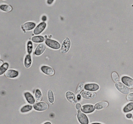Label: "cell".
<instances>
[{
    "label": "cell",
    "mask_w": 133,
    "mask_h": 124,
    "mask_svg": "<svg viewBox=\"0 0 133 124\" xmlns=\"http://www.w3.org/2000/svg\"><path fill=\"white\" fill-rule=\"evenodd\" d=\"M42 93L40 90L39 89H37L35 93V97L36 100L38 101H40L42 99Z\"/></svg>",
    "instance_id": "d4e9b609"
},
{
    "label": "cell",
    "mask_w": 133,
    "mask_h": 124,
    "mask_svg": "<svg viewBox=\"0 0 133 124\" xmlns=\"http://www.w3.org/2000/svg\"><path fill=\"white\" fill-rule=\"evenodd\" d=\"M81 95L83 97L87 99H94L97 96V95L95 93L91 92L88 91H84L81 93Z\"/></svg>",
    "instance_id": "7c38bea8"
},
{
    "label": "cell",
    "mask_w": 133,
    "mask_h": 124,
    "mask_svg": "<svg viewBox=\"0 0 133 124\" xmlns=\"http://www.w3.org/2000/svg\"></svg>",
    "instance_id": "74e56055"
},
{
    "label": "cell",
    "mask_w": 133,
    "mask_h": 124,
    "mask_svg": "<svg viewBox=\"0 0 133 124\" xmlns=\"http://www.w3.org/2000/svg\"><path fill=\"white\" fill-rule=\"evenodd\" d=\"M54 0H47V3L48 4L50 5L53 3Z\"/></svg>",
    "instance_id": "4dcf8cb0"
},
{
    "label": "cell",
    "mask_w": 133,
    "mask_h": 124,
    "mask_svg": "<svg viewBox=\"0 0 133 124\" xmlns=\"http://www.w3.org/2000/svg\"><path fill=\"white\" fill-rule=\"evenodd\" d=\"M65 96L67 100L73 104H75L77 102V99L75 94L71 92L68 91L65 94Z\"/></svg>",
    "instance_id": "8992f818"
},
{
    "label": "cell",
    "mask_w": 133,
    "mask_h": 124,
    "mask_svg": "<svg viewBox=\"0 0 133 124\" xmlns=\"http://www.w3.org/2000/svg\"><path fill=\"white\" fill-rule=\"evenodd\" d=\"M71 43L69 38H66L62 43L61 48V53H66L69 50L70 47Z\"/></svg>",
    "instance_id": "277c9868"
},
{
    "label": "cell",
    "mask_w": 133,
    "mask_h": 124,
    "mask_svg": "<svg viewBox=\"0 0 133 124\" xmlns=\"http://www.w3.org/2000/svg\"><path fill=\"white\" fill-rule=\"evenodd\" d=\"M47 19V17L46 16H44L42 17V20H43V21H45Z\"/></svg>",
    "instance_id": "d6a6232c"
},
{
    "label": "cell",
    "mask_w": 133,
    "mask_h": 124,
    "mask_svg": "<svg viewBox=\"0 0 133 124\" xmlns=\"http://www.w3.org/2000/svg\"><path fill=\"white\" fill-rule=\"evenodd\" d=\"M45 43L47 46L55 49H58L61 47L60 43L57 41L53 40L47 39L45 41Z\"/></svg>",
    "instance_id": "6da1fadb"
},
{
    "label": "cell",
    "mask_w": 133,
    "mask_h": 124,
    "mask_svg": "<svg viewBox=\"0 0 133 124\" xmlns=\"http://www.w3.org/2000/svg\"><path fill=\"white\" fill-rule=\"evenodd\" d=\"M36 23L33 22H27L24 23L22 26V28L25 31H29L32 30L36 26Z\"/></svg>",
    "instance_id": "5bb4252c"
},
{
    "label": "cell",
    "mask_w": 133,
    "mask_h": 124,
    "mask_svg": "<svg viewBox=\"0 0 133 124\" xmlns=\"http://www.w3.org/2000/svg\"><path fill=\"white\" fill-rule=\"evenodd\" d=\"M41 70L44 73L48 76L53 75L55 73L54 69L49 66L43 65L41 67Z\"/></svg>",
    "instance_id": "8fae6325"
},
{
    "label": "cell",
    "mask_w": 133,
    "mask_h": 124,
    "mask_svg": "<svg viewBox=\"0 0 133 124\" xmlns=\"http://www.w3.org/2000/svg\"><path fill=\"white\" fill-rule=\"evenodd\" d=\"M2 64V61H0V65H1Z\"/></svg>",
    "instance_id": "e575fe53"
},
{
    "label": "cell",
    "mask_w": 133,
    "mask_h": 124,
    "mask_svg": "<svg viewBox=\"0 0 133 124\" xmlns=\"http://www.w3.org/2000/svg\"><path fill=\"white\" fill-rule=\"evenodd\" d=\"M127 99L129 101H133V93H130L127 96Z\"/></svg>",
    "instance_id": "f1b7e54d"
},
{
    "label": "cell",
    "mask_w": 133,
    "mask_h": 124,
    "mask_svg": "<svg viewBox=\"0 0 133 124\" xmlns=\"http://www.w3.org/2000/svg\"><path fill=\"white\" fill-rule=\"evenodd\" d=\"M122 81L124 84L129 87L133 88V79L130 77L128 76H123L122 78Z\"/></svg>",
    "instance_id": "30bf717a"
},
{
    "label": "cell",
    "mask_w": 133,
    "mask_h": 124,
    "mask_svg": "<svg viewBox=\"0 0 133 124\" xmlns=\"http://www.w3.org/2000/svg\"><path fill=\"white\" fill-rule=\"evenodd\" d=\"M48 100L51 103H53L54 101V96L53 92L51 90H49L48 92Z\"/></svg>",
    "instance_id": "603a6c76"
},
{
    "label": "cell",
    "mask_w": 133,
    "mask_h": 124,
    "mask_svg": "<svg viewBox=\"0 0 133 124\" xmlns=\"http://www.w3.org/2000/svg\"><path fill=\"white\" fill-rule=\"evenodd\" d=\"M95 110V107L92 105H85L81 107V111L85 113H90L94 112Z\"/></svg>",
    "instance_id": "ba28073f"
},
{
    "label": "cell",
    "mask_w": 133,
    "mask_h": 124,
    "mask_svg": "<svg viewBox=\"0 0 133 124\" xmlns=\"http://www.w3.org/2000/svg\"><path fill=\"white\" fill-rule=\"evenodd\" d=\"M133 110V103H131L127 104L123 108V111L125 113L130 112Z\"/></svg>",
    "instance_id": "7402d4cb"
},
{
    "label": "cell",
    "mask_w": 133,
    "mask_h": 124,
    "mask_svg": "<svg viewBox=\"0 0 133 124\" xmlns=\"http://www.w3.org/2000/svg\"><path fill=\"white\" fill-rule=\"evenodd\" d=\"M32 109V106L31 105H27L21 108L20 111L22 113H25L30 111Z\"/></svg>",
    "instance_id": "cb8c5ba5"
},
{
    "label": "cell",
    "mask_w": 133,
    "mask_h": 124,
    "mask_svg": "<svg viewBox=\"0 0 133 124\" xmlns=\"http://www.w3.org/2000/svg\"><path fill=\"white\" fill-rule=\"evenodd\" d=\"M0 9L4 11L9 12L11 11L12 8L9 5L2 4L0 5Z\"/></svg>",
    "instance_id": "ffe728a7"
},
{
    "label": "cell",
    "mask_w": 133,
    "mask_h": 124,
    "mask_svg": "<svg viewBox=\"0 0 133 124\" xmlns=\"http://www.w3.org/2000/svg\"><path fill=\"white\" fill-rule=\"evenodd\" d=\"M126 116L127 117V118H130L132 116V115L131 114H127Z\"/></svg>",
    "instance_id": "1f68e13d"
},
{
    "label": "cell",
    "mask_w": 133,
    "mask_h": 124,
    "mask_svg": "<svg viewBox=\"0 0 133 124\" xmlns=\"http://www.w3.org/2000/svg\"><path fill=\"white\" fill-rule=\"evenodd\" d=\"M115 86L117 90L123 94H127L129 93V90L128 88L121 83H116Z\"/></svg>",
    "instance_id": "3957f363"
},
{
    "label": "cell",
    "mask_w": 133,
    "mask_h": 124,
    "mask_svg": "<svg viewBox=\"0 0 133 124\" xmlns=\"http://www.w3.org/2000/svg\"><path fill=\"white\" fill-rule=\"evenodd\" d=\"M108 105V104L107 102H99L95 104V109L97 110H102V109L106 107Z\"/></svg>",
    "instance_id": "ac0fdd59"
},
{
    "label": "cell",
    "mask_w": 133,
    "mask_h": 124,
    "mask_svg": "<svg viewBox=\"0 0 133 124\" xmlns=\"http://www.w3.org/2000/svg\"><path fill=\"white\" fill-rule=\"evenodd\" d=\"M4 1V0H0V1Z\"/></svg>",
    "instance_id": "8d00e7d4"
},
{
    "label": "cell",
    "mask_w": 133,
    "mask_h": 124,
    "mask_svg": "<svg viewBox=\"0 0 133 124\" xmlns=\"http://www.w3.org/2000/svg\"><path fill=\"white\" fill-rule=\"evenodd\" d=\"M8 67L9 64L7 62L4 63L0 67V75H3L6 71Z\"/></svg>",
    "instance_id": "44dd1931"
},
{
    "label": "cell",
    "mask_w": 133,
    "mask_h": 124,
    "mask_svg": "<svg viewBox=\"0 0 133 124\" xmlns=\"http://www.w3.org/2000/svg\"><path fill=\"white\" fill-rule=\"evenodd\" d=\"M33 45L32 42L29 41L27 43V52L29 54H31L32 51Z\"/></svg>",
    "instance_id": "4316f807"
},
{
    "label": "cell",
    "mask_w": 133,
    "mask_h": 124,
    "mask_svg": "<svg viewBox=\"0 0 133 124\" xmlns=\"http://www.w3.org/2000/svg\"><path fill=\"white\" fill-rule=\"evenodd\" d=\"M77 99L78 100H80L81 99V96L79 94V95H78V96H77Z\"/></svg>",
    "instance_id": "836d02e7"
},
{
    "label": "cell",
    "mask_w": 133,
    "mask_h": 124,
    "mask_svg": "<svg viewBox=\"0 0 133 124\" xmlns=\"http://www.w3.org/2000/svg\"><path fill=\"white\" fill-rule=\"evenodd\" d=\"M32 63L31 56L30 54H28L26 56L24 61V65L26 68H29L31 66Z\"/></svg>",
    "instance_id": "e0dca14e"
},
{
    "label": "cell",
    "mask_w": 133,
    "mask_h": 124,
    "mask_svg": "<svg viewBox=\"0 0 133 124\" xmlns=\"http://www.w3.org/2000/svg\"><path fill=\"white\" fill-rule=\"evenodd\" d=\"M84 85V83L83 82H81L78 85L76 91L77 93L78 94L81 93L82 91H83Z\"/></svg>",
    "instance_id": "484cf974"
},
{
    "label": "cell",
    "mask_w": 133,
    "mask_h": 124,
    "mask_svg": "<svg viewBox=\"0 0 133 124\" xmlns=\"http://www.w3.org/2000/svg\"><path fill=\"white\" fill-rule=\"evenodd\" d=\"M33 107L36 110L40 111H44L48 109V106L44 102H41L34 104Z\"/></svg>",
    "instance_id": "5b68a950"
},
{
    "label": "cell",
    "mask_w": 133,
    "mask_h": 124,
    "mask_svg": "<svg viewBox=\"0 0 133 124\" xmlns=\"http://www.w3.org/2000/svg\"><path fill=\"white\" fill-rule=\"evenodd\" d=\"M112 79L115 82H118L119 81V77L116 72H113L112 74Z\"/></svg>",
    "instance_id": "83f0119b"
},
{
    "label": "cell",
    "mask_w": 133,
    "mask_h": 124,
    "mask_svg": "<svg viewBox=\"0 0 133 124\" xmlns=\"http://www.w3.org/2000/svg\"><path fill=\"white\" fill-rule=\"evenodd\" d=\"M84 88L86 90L90 91H96L98 90L99 86L96 83L87 84L84 85Z\"/></svg>",
    "instance_id": "9c48e42d"
},
{
    "label": "cell",
    "mask_w": 133,
    "mask_h": 124,
    "mask_svg": "<svg viewBox=\"0 0 133 124\" xmlns=\"http://www.w3.org/2000/svg\"><path fill=\"white\" fill-rule=\"evenodd\" d=\"M19 72L18 71L12 69H9L6 71L5 72V76L7 78H13L18 76Z\"/></svg>",
    "instance_id": "4fadbf2b"
},
{
    "label": "cell",
    "mask_w": 133,
    "mask_h": 124,
    "mask_svg": "<svg viewBox=\"0 0 133 124\" xmlns=\"http://www.w3.org/2000/svg\"><path fill=\"white\" fill-rule=\"evenodd\" d=\"M76 109L77 110H79L81 108V104H76Z\"/></svg>",
    "instance_id": "f546056e"
},
{
    "label": "cell",
    "mask_w": 133,
    "mask_h": 124,
    "mask_svg": "<svg viewBox=\"0 0 133 124\" xmlns=\"http://www.w3.org/2000/svg\"><path fill=\"white\" fill-rule=\"evenodd\" d=\"M24 96L27 102L31 104H34L35 102V99L32 95L29 92H26L24 93Z\"/></svg>",
    "instance_id": "2e32d148"
},
{
    "label": "cell",
    "mask_w": 133,
    "mask_h": 124,
    "mask_svg": "<svg viewBox=\"0 0 133 124\" xmlns=\"http://www.w3.org/2000/svg\"><path fill=\"white\" fill-rule=\"evenodd\" d=\"M51 124V123H50V122H46V123H44V124Z\"/></svg>",
    "instance_id": "d590c367"
},
{
    "label": "cell",
    "mask_w": 133,
    "mask_h": 124,
    "mask_svg": "<svg viewBox=\"0 0 133 124\" xmlns=\"http://www.w3.org/2000/svg\"><path fill=\"white\" fill-rule=\"evenodd\" d=\"M32 40L35 43L43 42L44 41V38L43 37L41 36H37L32 37Z\"/></svg>",
    "instance_id": "d6986e66"
},
{
    "label": "cell",
    "mask_w": 133,
    "mask_h": 124,
    "mask_svg": "<svg viewBox=\"0 0 133 124\" xmlns=\"http://www.w3.org/2000/svg\"><path fill=\"white\" fill-rule=\"evenodd\" d=\"M46 47L44 43L39 44L35 51V54L37 56H39L43 53L46 49Z\"/></svg>",
    "instance_id": "9a60e30c"
},
{
    "label": "cell",
    "mask_w": 133,
    "mask_h": 124,
    "mask_svg": "<svg viewBox=\"0 0 133 124\" xmlns=\"http://www.w3.org/2000/svg\"><path fill=\"white\" fill-rule=\"evenodd\" d=\"M77 117V119L81 123L88 124L89 123V121L87 116L80 110H78Z\"/></svg>",
    "instance_id": "7a4b0ae2"
},
{
    "label": "cell",
    "mask_w": 133,
    "mask_h": 124,
    "mask_svg": "<svg viewBox=\"0 0 133 124\" xmlns=\"http://www.w3.org/2000/svg\"><path fill=\"white\" fill-rule=\"evenodd\" d=\"M46 26V23L44 22L40 23L34 30V33L35 35H38V34H40L45 29Z\"/></svg>",
    "instance_id": "52a82bcc"
}]
</instances>
